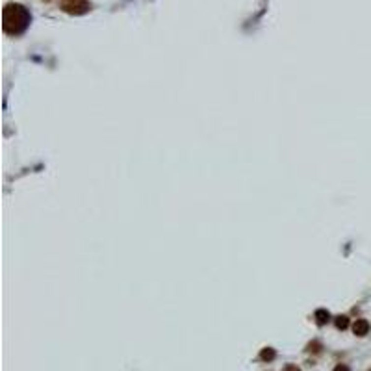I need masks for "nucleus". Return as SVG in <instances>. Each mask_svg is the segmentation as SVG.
<instances>
[{"instance_id": "obj_3", "label": "nucleus", "mask_w": 371, "mask_h": 371, "mask_svg": "<svg viewBox=\"0 0 371 371\" xmlns=\"http://www.w3.org/2000/svg\"><path fill=\"white\" fill-rule=\"evenodd\" d=\"M353 332H355L356 336H366L370 332V323L366 321V319H356L355 325H353Z\"/></svg>"}, {"instance_id": "obj_9", "label": "nucleus", "mask_w": 371, "mask_h": 371, "mask_svg": "<svg viewBox=\"0 0 371 371\" xmlns=\"http://www.w3.org/2000/svg\"><path fill=\"white\" fill-rule=\"evenodd\" d=\"M47 2H49V0H47Z\"/></svg>"}, {"instance_id": "obj_2", "label": "nucleus", "mask_w": 371, "mask_h": 371, "mask_svg": "<svg viewBox=\"0 0 371 371\" xmlns=\"http://www.w3.org/2000/svg\"><path fill=\"white\" fill-rule=\"evenodd\" d=\"M60 8L69 15H86L91 9V2L89 0H62Z\"/></svg>"}, {"instance_id": "obj_10", "label": "nucleus", "mask_w": 371, "mask_h": 371, "mask_svg": "<svg viewBox=\"0 0 371 371\" xmlns=\"http://www.w3.org/2000/svg\"><path fill=\"white\" fill-rule=\"evenodd\" d=\"M370 371H371V370H370Z\"/></svg>"}, {"instance_id": "obj_8", "label": "nucleus", "mask_w": 371, "mask_h": 371, "mask_svg": "<svg viewBox=\"0 0 371 371\" xmlns=\"http://www.w3.org/2000/svg\"><path fill=\"white\" fill-rule=\"evenodd\" d=\"M284 371H301V370H299L297 366H293V364H290V366H286V368H284Z\"/></svg>"}, {"instance_id": "obj_4", "label": "nucleus", "mask_w": 371, "mask_h": 371, "mask_svg": "<svg viewBox=\"0 0 371 371\" xmlns=\"http://www.w3.org/2000/svg\"><path fill=\"white\" fill-rule=\"evenodd\" d=\"M315 323L317 325H327V323L331 321V314H329V310H323V308H319V310H315Z\"/></svg>"}, {"instance_id": "obj_5", "label": "nucleus", "mask_w": 371, "mask_h": 371, "mask_svg": "<svg viewBox=\"0 0 371 371\" xmlns=\"http://www.w3.org/2000/svg\"><path fill=\"white\" fill-rule=\"evenodd\" d=\"M275 356H277V353H275V349H271V347H266V349L260 353V358H262L264 362H271V360H275Z\"/></svg>"}, {"instance_id": "obj_6", "label": "nucleus", "mask_w": 371, "mask_h": 371, "mask_svg": "<svg viewBox=\"0 0 371 371\" xmlns=\"http://www.w3.org/2000/svg\"><path fill=\"white\" fill-rule=\"evenodd\" d=\"M336 327H338L340 331H345L347 327H349V319H347L345 315H338L336 317Z\"/></svg>"}, {"instance_id": "obj_7", "label": "nucleus", "mask_w": 371, "mask_h": 371, "mask_svg": "<svg viewBox=\"0 0 371 371\" xmlns=\"http://www.w3.org/2000/svg\"><path fill=\"white\" fill-rule=\"evenodd\" d=\"M332 371H351V370L347 368L345 364H338V366H336V368H334V370H332Z\"/></svg>"}, {"instance_id": "obj_1", "label": "nucleus", "mask_w": 371, "mask_h": 371, "mask_svg": "<svg viewBox=\"0 0 371 371\" xmlns=\"http://www.w3.org/2000/svg\"><path fill=\"white\" fill-rule=\"evenodd\" d=\"M32 15L23 4H8L2 9V28L9 35H21L30 26Z\"/></svg>"}]
</instances>
